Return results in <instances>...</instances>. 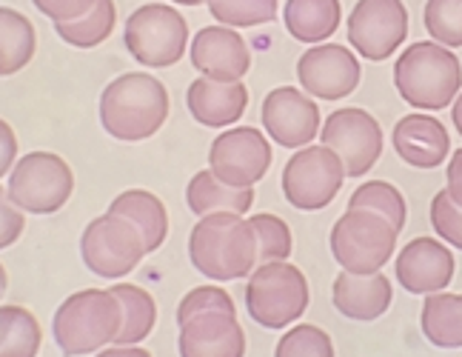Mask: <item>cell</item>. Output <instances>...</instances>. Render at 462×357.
<instances>
[{"mask_svg":"<svg viewBox=\"0 0 462 357\" xmlns=\"http://www.w3.org/2000/svg\"><path fill=\"white\" fill-rule=\"evenodd\" d=\"M6 289H9V272H6V266L0 263V297L6 295Z\"/></svg>","mask_w":462,"mask_h":357,"instance_id":"43","label":"cell"},{"mask_svg":"<svg viewBox=\"0 0 462 357\" xmlns=\"http://www.w3.org/2000/svg\"><path fill=\"white\" fill-rule=\"evenodd\" d=\"M348 209H368L385 218L394 229L402 231L405 226V218H408V209H405V198L400 194L397 186H391L385 181H368L363 186L354 189L351 201H348Z\"/></svg>","mask_w":462,"mask_h":357,"instance_id":"30","label":"cell"},{"mask_svg":"<svg viewBox=\"0 0 462 357\" xmlns=\"http://www.w3.org/2000/svg\"><path fill=\"white\" fill-rule=\"evenodd\" d=\"M23 229H26L23 211L9 201V194L0 186V252L21 240Z\"/></svg>","mask_w":462,"mask_h":357,"instance_id":"37","label":"cell"},{"mask_svg":"<svg viewBox=\"0 0 462 357\" xmlns=\"http://www.w3.org/2000/svg\"><path fill=\"white\" fill-rule=\"evenodd\" d=\"M17 164V135L9 123L0 117V177L9 174Z\"/></svg>","mask_w":462,"mask_h":357,"instance_id":"39","label":"cell"},{"mask_svg":"<svg viewBox=\"0 0 462 357\" xmlns=\"http://www.w3.org/2000/svg\"><path fill=\"white\" fill-rule=\"evenodd\" d=\"M311 289L300 266L289 260L260 263L245 283V309L263 329H286L306 315Z\"/></svg>","mask_w":462,"mask_h":357,"instance_id":"5","label":"cell"},{"mask_svg":"<svg viewBox=\"0 0 462 357\" xmlns=\"http://www.w3.org/2000/svg\"><path fill=\"white\" fill-rule=\"evenodd\" d=\"M180 357H245V332L237 315L200 312L180 324Z\"/></svg>","mask_w":462,"mask_h":357,"instance_id":"18","label":"cell"},{"mask_svg":"<svg viewBox=\"0 0 462 357\" xmlns=\"http://www.w3.org/2000/svg\"><path fill=\"white\" fill-rule=\"evenodd\" d=\"M38 52V32L23 12L0 6V78L26 69Z\"/></svg>","mask_w":462,"mask_h":357,"instance_id":"25","label":"cell"},{"mask_svg":"<svg viewBox=\"0 0 462 357\" xmlns=\"http://www.w3.org/2000/svg\"><path fill=\"white\" fill-rule=\"evenodd\" d=\"M420 326L437 349H462V295H425Z\"/></svg>","mask_w":462,"mask_h":357,"instance_id":"26","label":"cell"},{"mask_svg":"<svg viewBox=\"0 0 462 357\" xmlns=\"http://www.w3.org/2000/svg\"><path fill=\"white\" fill-rule=\"evenodd\" d=\"M169 89L149 71L117 75L100 95V127L120 143L154 137L169 120Z\"/></svg>","mask_w":462,"mask_h":357,"instance_id":"1","label":"cell"},{"mask_svg":"<svg viewBox=\"0 0 462 357\" xmlns=\"http://www.w3.org/2000/svg\"><path fill=\"white\" fill-rule=\"evenodd\" d=\"M189 115L208 129H228L245 115L248 89L243 80L237 83H217L208 78L191 80L186 89Z\"/></svg>","mask_w":462,"mask_h":357,"instance_id":"20","label":"cell"},{"mask_svg":"<svg viewBox=\"0 0 462 357\" xmlns=\"http://www.w3.org/2000/svg\"><path fill=\"white\" fill-rule=\"evenodd\" d=\"M331 300L334 309L348 320H357V324H371V320H380L388 309L391 300H394V289H391V280L383 272L374 275H337L331 286Z\"/></svg>","mask_w":462,"mask_h":357,"instance_id":"21","label":"cell"},{"mask_svg":"<svg viewBox=\"0 0 462 357\" xmlns=\"http://www.w3.org/2000/svg\"><path fill=\"white\" fill-rule=\"evenodd\" d=\"M391 146L408 166L437 169L451 152V137L434 115H405L391 132Z\"/></svg>","mask_w":462,"mask_h":357,"instance_id":"19","label":"cell"},{"mask_svg":"<svg viewBox=\"0 0 462 357\" xmlns=\"http://www.w3.org/2000/svg\"><path fill=\"white\" fill-rule=\"evenodd\" d=\"M346 183L343 160L328 146L297 149L282 169V194L300 211H319L331 206Z\"/></svg>","mask_w":462,"mask_h":357,"instance_id":"10","label":"cell"},{"mask_svg":"<svg viewBox=\"0 0 462 357\" xmlns=\"http://www.w3.org/2000/svg\"><path fill=\"white\" fill-rule=\"evenodd\" d=\"M300 89L317 100H343L360 86L363 69L357 55L343 43L309 46L297 61Z\"/></svg>","mask_w":462,"mask_h":357,"instance_id":"14","label":"cell"},{"mask_svg":"<svg viewBox=\"0 0 462 357\" xmlns=\"http://www.w3.org/2000/svg\"><path fill=\"white\" fill-rule=\"evenodd\" d=\"M422 17L434 43L462 49V0H429Z\"/></svg>","mask_w":462,"mask_h":357,"instance_id":"33","label":"cell"},{"mask_svg":"<svg viewBox=\"0 0 462 357\" xmlns=\"http://www.w3.org/2000/svg\"><path fill=\"white\" fill-rule=\"evenodd\" d=\"M109 211L120 214V218H126L137 226V231L143 235L149 255L157 252V249L163 246L169 238V211L154 192H146V189L120 192L117 198L109 203Z\"/></svg>","mask_w":462,"mask_h":357,"instance_id":"23","label":"cell"},{"mask_svg":"<svg viewBox=\"0 0 462 357\" xmlns=\"http://www.w3.org/2000/svg\"><path fill=\"white\" fill-rule=\"evenodd\" d=\"M451 120H454V127H457V132L462 137V89H459V95L451 103Z\"/></svg>","mask_w":462,"mask_h":357,"instance_id":"42","label":"cell"},{"mask_svg":"<svg viewBox=\"0 0 462 357\" xmlns=\"http://www.w3.org/2000/svg\"><path fill=\"white\" fill-rule=\"evenodd\" d=\"M123 46L140 66L169 69L186 55L189 23L169 4H146L129 14L123 26Z\"/></svg>","mask_w":462,"mask_h":357,"instance_id":"7","label":"cell"},{"mask_svg":"<svg viewBox=\"0 0 462 357\" xmlns=\"http://www.w3.org/2000/svg\"><path fill=\"white\" fill-rule=\"evenodd\" d=\"M117 23V6L115 0H97L83 17L72 23H55L58 38L75 49H95L100 43L109 41V34L115 32Z\"/></svg>","mask_w":462,"mask_h":357,"instance_id":"29","label":"cell"},{"mask_svg":"<svg viewBox=\"0 0 462 357\" xmlns=\"http://www.w3.org/2000/svg\"><path fill=\"white\" fill-rule=\"evenodd\" d=\"M200 312H226V315H237V306L231 295L220 286H198L183 295V300L177 303V326L189 320L191 315H200Z\"/></svg>","mask_w":462,"mask_h":357,"instance_id":"35","label":"cell"},{"mask_svg":"<svg viewBox=\"0 0 462 357\" xmlns=\"http://www.w3.org/2000/svg\"><path fill=\"white\" fill-rule=\"evenodd\" d=\"M263 127L282 149H303L319 137V106L294 86H277L263 100Z\"/></svg>","mask_w":462,"mask_h":357,"instance_id":"15","label":"cell"},{"mask_svg":"<svg viewBox=\"0 0 462 357\" xmlns=\"http://www.w3.org/2000/svg\"><path fill=\"white\" fill-rule=\"evenodd\" d=\"M186 206L203 218V214L211 211H235V214H245L254 206V189H235L220 183L211 169L198 172L186 186Z\"/></svg>","mask_w":462,"mask_h":357,"instance_id":"24","label":"cell"},{"mask_svg":"<svg viewBox=\"0 0 462 357\" xmlns=\"http://www.w3.org/2000/svg\"><path fill=\"white\" fill-rule=\"evenodd\" d=\"M274 357H337V352L326 329L300 324L280 337Z\"/></svg>","mask_w":462,"mask_h":357,"instance_id":"34","label":"cell"},{"mask_svg":"<svg viewBox=\"0 0 462 357\" xmlns=\"http://www.w3.org/2000/svg\"><path fill=\"white\" fill-rule=\"evenodd\" d=\"M400 229L368 209H348L331 229V255L348 275H374L397 252Z\"/></svg>","mask_w":462,"mask_h":357,"instance_id":"6","label":"cell"},{"mask_svg":"<svg viewBox=\"0 0 462 357\" xmlns=\"http://www.w3.org/2000/svg\"><path fill=\"white\" fill-rule=\"evenodd\" d=\"M34 9L46 14L51 23H72L92 9L97 0H32Z\"/></svg>","mask_w":462,"mask_h":357,"instance_id":"38","label":"cell"},{"mask_svg":"<svg viewBox=\"0 0 462 357\" xmlns=\"http://www.w3.org/2000/svg\"><path fill=\"white\" fill-rule=\"evenodd\" d=\"M319 143L343 160L346 177H363L383 155V129L374 115L357 106H346L326 117Z\"/></svg>","mask_w":462,"mask_h":357,"instance_id":"12","label":"cell"},{"mask_svg":"<svg viewBox=\"0 0 462 357\" xmlns=\"http://www.w3.org/2000/svg\"><path fill=\"white\" fill-rule=\"evenodd\" d=\"M277 4L280 0H206L211 17L231 29L272 23L277 17Z\"/></svg>","mask_w":462,"mask_h":357,"instance_id":"31","label":"cell"},{"mask_svg":"<svg viewBox=\"0 0 462 357\" xmlns=\"http://www.w3.org/2000/svg\"><path fill=\"white\" fill-rule=\"evenodd\" d=\"M340 0H286V6H282V23H286L289 34L306 46L328 41L340 29Z\"/></svg>","mask_w":462,"mask_h":357,"instance_id":"22","label":"cell"},{"mask_svg":"<svg viewBox=\"0 0 462 357\" xmlns=\"http://www.w3.org/2000/svg\"><path fill=\"white\" fill-rule=\"evenodd\" d=\"M174 4H180V6H200V4H206V0H174Z\"/></svg>","mask_w":462,"mask_h":357,"instance_id":"44","label":"cell"},{"mask_svg":"<svg viewBox=\"0 0 462 357\" xmlns=\"http://www.w3.org/2000/svg\"><path fill=\"white\" fill-rule=\"evenodd\" d=\"M43 343L41 320L26 306H0V357H38Z\"/></svg>","mask_w":462,"mask_h":357,"instance_id":"28","label":"cell"},{"mask_svg":"<svg viewBox=\"0 0 462 357\" xmlns=\"http://www.w3.org/2000/svg\"><path fill=\"white\" fill-rule=\"evenodd\" d=\"M348 43L371 63L388 61L408 38V12L402 0H357L348 14Z\"/></svg>","mask_w":462,"mask_h":357,"instance_id":"13","label":"cell"},{"mask_svg":"<svg viewBox=\"0 0 462 357\" xmlns=\"http://www.w3.org/2000/svg\"><path fill=\"white\" fill-rule=\"evenodd\" d=\"M75 192V172L55 152H26L9 172L6 194L23 214H55Z\"/></svg>","mask_w":462,"mask_h":357,"instance_id":"8","label":"cell"},{"mask_svg":"<svg viewBox=\"0 0 462 357\" xmlns=\"http://www.w3.org/2000/svg\"><path fill=\"white\" fill-rule=\"evenodd\" d=\"M272 166V143L254 127H231L211 140L208 169L220 183L254 189Z\"/></svg>","mask_w":462,"mask_h":357,"instance_id":"11","label":"cell"},{"mask_svg":"<svg viewBox=\"0 0 462 357\" xmlns=\"http://www.w3.org/2000/svg\"><path fill=\"white\" fill-rule=\"evenodd\" d=\"M394 86L408 106L422 112H439L459 95L462 63L448 46L420 41L397 58Z\"/></svg>","mask_w":462,"mask_h":357,"instance_id":"4","label":"cell"},{"mask_svg":"<svg viewBox=\"0 0 462 357\" xmlns=\"http://www.w3.org/2000/svg\"><path fill=\"white\" fill-rule=\"evenodd\" d=\"M112 295H117V300L123 303V329L117 334L115 346H137L143 343L152 334L154 324H157V303L154 297L140 289L134 283H115Z\"/></svg>","mask_w":462,"mask_h":357,"instance_id":"27","label":"cell"},{"mask_svg":"<svg viewBox=\"0 0 462 357\" xmlns=\"http://www.w3.org/2000/svg\"><path fill=\"white\" fill-rule=\"evenodd\" d=\"M254 235H257V260L260 263H274V260H289L291 258V229L289 223L277 218L272 211H260L254 218H248Z\"/></svg>","mask_w":462,"mask_h":357,"instance_id":"32","label":"cell"},{"mask_svg":"<svg viewBox=\"0 0 462 357\" xmlns=\"http://www.w3.org/2000/svg\"><path fill=\"white\" fill-rule=\"evenodd\" d=\"M189 260L208 280H240L254 272L257 235L243 214L211 211L194 223L189 235Z\"/></svg>","mask_w":462,"mask_h":357,"instance_id":"2","label":"cell"},{"mask_svg":"<svg viewBox=\"0 0 462 357\" xmlns=\"http://www.w3.org/2000/svg\"><path fill=\"white\" fill-rule=\"evenodd\" d=\"M431 226L437 231V238H442L462 252V209L448 198L446 189L437 192L431 201Z\"/></svg>","mask_w":462,"mask_h":357,"instance_id":"36","label":"cell"},{"mask_svg":"<svg viewBox=\"0 0 462 357\" xmlns=\"http://www.w3.org/2000/svg\"><path fill=\"white\" fill-rule=\"evenodd\" d=\"M123 303L112 289H80L69 295L51 317V341L66 357H83L117 341Z\"/></svg>","mask_w":462,"mask_h":357,"instance_id":"3","label":"cell"},{"mask_svg":"<svg viewBox=\"0 0 462 357\" xmlns=\"http://www.w3.org/2000/svg\"><path fill=\"white\" fill-rule=\"evenodd\" d=\"M146 255V243L137 226L112 211L95 218L80 235V258L86 269L106 280L132 275Z\"/></svg>","mask_w":462,"mask_h":357,"instance_id":"9","label":"cell"},{"mask_svg":"<svg viewBox=\"0 0 462 357\" xmlns=\"http://www.w3.org/2000/svg\"><path fill=\"white\" fill-rule=\"evenodd\" d=\"M95 357H152V352L137 343V346H112V349H103Z\"/></svg>","mask_w":462,"mask_h":357,"instance_id":"41","label":"cell"},{"mask_svg":"<svg viewBox=\"0 0 462 357\" xmlns=\"http://www.w3.org/2000/svg\"><path fill=\"white\" fill-rule=\"evenodd\" d=\"M446 192L448 198L462 209V149H457L448 160V169H446Z\"/></svg>","mask_w":462,"mask_h":357,"instance_id":"40","label":"cell"},{"mask_svg":"<svg viewBox=\"0 0 462 357\" xmlns=\"http://www.w3.org/2000/svg\"><path fill=\"white\" fill-rule=\"evenodd\" d=\"M191 66L200 71V78L217 83H237L252 69V49L231 26H206L194 34L189 43Z\"/></svg>","mask_w":462,"mask_h":357,"instance_id":"16","label":"cell"},{"mask_svg":"<svg viewBox=\"0 0 462 357\" xmlns=\"http://www.w3.org/2000/svg\"><path fill=\"white\" fill-rule=\"evenodd\" d=\"M394 275L411 295L442 292L454 280V252L437 238H414L400 249Z\"/></svg>","mask_w":462,"mask_h":357,"instance_id":"17","label":"cell"}]
</instances>
